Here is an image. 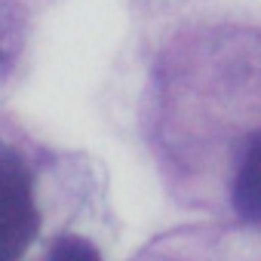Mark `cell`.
<instances>
[{
  "label": "cell",
  "mask_w": 261,
  "mask_h": 261,
  "mask_svg": "<svg viewBox=\"0 0 261 261\" xmlns=\"http://www.w3.org/2000/svg\"><path fill=\"white\" fill-rule=\"evenodd\" d=\"M37 221L31 169L16 148L0 142V261L25 255L37 233Z\"/></svg>",
  "instance_id": "obj_1"
},
{
  "label": "cell",
  "mask_w": 261,
  "mask_h": 261,
  "mask_svg": "<svg viewBox=\"0 0 261 261\" xmlns=\"http://www.w3.org/2000/svg\"><path fill=\"white\" fill-rule=\"evenodd\" d=\"M233 209L240 218L261 224V133L246 145L233 175Z\"/></svg>",
  "instance_id": "obj_2"
},
{
  "label": "cell",
  "mask_w": 261,
  "mask_h": 261,
  "mask_svg": "<svg viewBox=\"0 0 261 261\" xmlns=\"http://www.w3.org/2000/svg\"><path fill=\"white\" fill-rule=\"evenodd\" d=\"M46 261H101V258L92 243H86L80 237H62L53 246V252L46 255Z\"/></svg>",
  "instance_id": "obj_3"
}]
</instances>
